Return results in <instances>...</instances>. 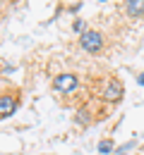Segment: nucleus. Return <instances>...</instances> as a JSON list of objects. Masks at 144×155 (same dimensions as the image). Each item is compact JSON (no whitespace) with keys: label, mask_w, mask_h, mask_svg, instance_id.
I'll list each match as a JSON object with an SVG mask.
<instances>
[{"label":"nucleus","mask_w":144,"mask_h":155,"mask_svg":"<svg viewBox=\"0 0 144 155\" xmlns=\"http://www.w3.org/2000/svg\"><path fill=\"white\" fill-rule=\"evenodd\" d=\"M22 105V91L15 86H7L5 91H0V119H10Z\"/></svg>","instance_id":"1"},{"label":"nucleus","mask_w":144,"mask_h":155,"mask_svg":"<svg viewBox=\"0 0 144 155\" xmlns=\"http://www.w3.org/2000/svg\"><path fill=\"white\" fill-rule=\"evenodd\" d=\"M79 48L84 53H89V55H101L103 48H106V36L99 29H86L79 36Z\"/></svg>","instance_id":"2"},{"label":"nucleus","mask_w":144,"mask_h":155,"mask_svg":"<svg viewBox=\"0 0 144 155\" xmlns=\"http://www.w3.org/2000/svg\"><path fill=\"white\" fill-rule=\"evenodd\" d=\"M99 96H101L103 103H111V105L115 103V105H118V103L123 100V96H125V86H123V81H120L118 77L106 79V81H103V86H101V93H99Z\"/></svg>","instance_id":"3"},{"label":"nucleus","mask_w":144,"mask_h":155,"mask_svg":"<svg viewBox=\"0 0 144 155\" xmlns=\"http://www.w3.org/2000/svg\"><path fill=\"white\" fill-rule=\"evenodd\" d=\"M77 88H79V77L72 74V72H60V74L53 77V91L60 93V96H70Z\"/></svg>","instance_id":"4"},{"label":"nucleus","mask_w":144,"mask_h":155,"mask_svg":"<svg viewBox=\"0 0 144 155\" xmlns=\"http://www.w3.org/2000/svg\"><path fill=\"white\" fill-rule=\"evenodd\" d=\"M94 119H99L96 117V112L89 107V105H82V107H77V112H75V124L77 127H82V129H86Z\"/></svg>","instance_id":"5"},{"label":"nucleus","mask_w":144,"mask_h":155,"mask_svg":"<svg viewBox=\"0 0 144 155\" xmlns=\"http://www.w3.org/2000/svg\"><path fill=\"white\" fill-rule=\"evenodd\" d=\"M125 12L132 19H142L144 17V0H125Z\"/></svg>","instance_id":"6"},{"label":"nucleus","mask_w":144,"mask_h":155,"mask_svg":"<svg viewBox=\"0 0 144 155\" xmlns=\"http://www.w3.org/2000/svg\"><path fill=\"white\" fill-rule=\"evenodd\" d=\"M99 153H101V155H113V153H115V146H113L111 138H103L101 143H99Z\"/></svg>","instance_id":"7"},{"label":"nucleus","mask_w":144,"mask_h":155,"mask_svg":"<svg viewBox=\"0 0 144 155\" xmlns=\"http://www.w3.org/2000/svg\"><path fill=\"white\" fill-rule=\"evenodd\" d=\"M72 29H75V31L82 36L84 31H86V21H84V19H75V21H72Z\"/></svg>","instance_id":"8"},{"label":"nucleus","mask_w":144,"mask_h":155,"mask_svg":"<svg viewBox=\"0 0 144 155\" xmlns=\"http://www.w3.org/2000/svg\"><path fill=\"white\" fill-rule=\"evenodd\" d=\"M137 84H139V86H144V72L139 74V77H137Z\"/></svg>","instance_id":"9"},{"label":"nucleus","mask_w":144,"mask_h":155,"mask_svg":"<svg viewBox=\"0 0 144 155\" xmlns=\"http://www.w3.org/2000/svg\"><path fill=\"white\" fill-rule=\"evenodd\" d=\"M101 2H106V0H101Z\"/></svg>","instance_id":"10"}]
</instances>
